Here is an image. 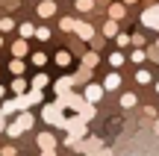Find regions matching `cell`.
<instances>
[{"instance_id":"obj_1","label":"cell","mask_w":159,"mask_h":156,"mask_svg":"<svg viewBox=\"0 0 159 156\" xmlns=\"http://www.w3.org/2000/svg\"><path fill=\"white\" fill-rule=\"evenodd\" d=\"M59 103H62L65 109H71V112H83L89 100L80 97V94H74V91H65V94H59Z\"/></svg>"},{"instance_id":"obj_2","label":"cell","mask_w":159,"mask_h":156,"mask_svg":"<svg viewBox=\"0 0 159 156\" xmlns=\"http://www.w3.org/2000/svg\"><path fill=\"white\" fill-rule=\"evenodd\" d=\"M62 109H65V106L59 103V100H56V103H50V106H44V121H47V124H59V127H65V121H68V118H62Z\"/></svg>"},{"instance_id":"obj_3","label":"cell","mask_w":159,"mask_h":156,"mask_svg":"<svg viewBox=\"0 0 159 156\" xmlns=\"http://www.w3.org/2000/svg\"><path fill=\"white\" fill-rule=\"evenodd\" d=\"M30 127H33V115H30L27 109H21V118L9 127V136H12V139H18V136H21L24 130H30Z\"/></svg>"},{"instance_id":"obj_4","label":"cell","mask_w":159,"mask_h":156,"mask_svg":"<svg viewBox=\"0 0 159 156\" xmlns=\"http://www.w3.org/2000/svg\"><path fill=\"white\" fill-rule=\"evenodd\" d=\"M65 130H68L71 136H77V139H83L85 136V118L77 112V118H71V121H65Z\"/></svg>"},{"instance_id":"obj_5","label":"cell","mask_w":159,"mask_h":156,"mask_svg":"<svg viewBox=\"0 0 159 156\" xmlns=\"http://www.w3.org/2000/svg\"><path fill=\"white\" fill-rule=\"evenodd\" d=\"M142 24L150 29H159V6H148V12H142Z\"/></svg>"},{"instance_id":"obj_6","label":"cell","mask_w":159,"mask_h":156,"mask_svg":"<svg viewBox=\"0 0 159 156\" xmlns=\"http://www.w3.org/2000/svg\"><path fill=\"white\" fill-rule=\"evenodd\" d=\"M103 91H106L103 86H97V82H89V86H85V100H89V103H97V100L103 97Z\"/></svg>"},{"instance_id":"obj_7","label":"cell","mask_w":159,"mask_h":156,"mask_svg":"<svg viewBox=\"0 0 159 156\" xmlns=\"http://www.w3.org/2000/svg\"><path fill=\"white\" fill-rule=\"evenodd\" d=\"M35 141H39V147H41V150H56V139H53V133H50V130L39 133V139H35Z\"/></svg>"},{"instance_id":"obj_8","label":"cell","mask_w":159,"mask_h":156,"mask_svg":"<svg viewBox=\"0 0 159 156\" xmlns=\"http://www.w3.org/2000/svg\"><path fill=\"white\" fill-rule=\"evenodd\" d=\"M74 33H77V35H80L83 41H91V35H94V27H91V24H83V21H77Z\"/></svg>"},{"instance_id":"obj_9","label":"cell","mask_w":159,"mask_h":156,"mask_svg":"<svg viewBox=\"0 0 159 156\" xmlns=\"http://www.w3.org/2000/svg\"><path fill=\"white\" fill-rule=\"evenodd\" d=\"M53 12H56V3H53V0H41V3H39V9H35V15H41V18H50Z\"/></svg>"},{"instance_id":"obj_10","label":"cell","mask_w":159,"mask_h":156,"mask_svg":"<svg viewBox=\"0 0 159 156\" xmlns=\"http://www.w3.org/2000/svg\"><path fill=\"white\" fill-rule=\"evenodd\" d=\"M118 86H121V74H118V71L106 74V80H103V88H106V91H115Z\"/></svg>"},{"instance_id":"obj_11","label":"cell","mask_w":159,"mask_h":156,"mask_svg":"<svg viewBox=\"0 0 159 156\" xmlns=\"http://www.w3.org/2000/svg\"><path fill=\"white\" fill-rule=\"evenodd\" d=\"M124 15H127V3H124V0H121V3H112V6H109V18L121 21Z\"/></svg>"},{"instance_id":"obj_12","label":"cell","mask_w":159,"mask_h":156,"mask_svg":"<svg viewBox=\"0 0 159 156\" xmlns=\"http://www.w3.org/2000/svg\"><path fill=\"white\" fill-rule=\"evenodd\" d=\"M80 150H85L89 156H97V150H100V141L97 139H89V141H83V145H77Z\"/></svg>"},{"instance_id":"obj_13","label":"cell","mask_w":159,"mask_h":156,"mask_svg":"<svg viewBox=\"0 0 159 156\" xmlns=\"http://www.w3.org/2000/svg\"><path fill=\"white\" fill-rule=\"evenodd\" d=\"M71 86H74V77H62V80H56V94H65V91H71Z\"/></svg>"},{"instance_id":"obj_14","label":"cell","mask_w":159,"mask_h":156,"mask_svg":"<svg viewBox=\"0 0 159 156\" xmlns=\"http://www.w3.org/2000/svg\"><path fill=\"white\" fill-rule=\"evenodd\" d=\"M12 53H15V56H27V53H30V47H27V41H24V38H18L15 41V44H12Z\"/></svg>"},{"instance_id":"obj_15","label":"cell","mask_w":159,"mask_h":156,"mask_svg":"<svg viewBox=\"0 0 159 156\" xmlns=\"http://www.w3.org/2000/svg\"><path fill=\"white\" fill-rule=\"evenodd\" d=\"M12 91H15V94H24V91H27V80H24V74H18L15 80H12Z\"/></svg>"},{"instance_id":"obj_16","label":"cell","mask_w":159,"mask_h":156,"mask_svg":"<svg viewBox=\"0 0 159 156\" xmlns=\"http://www.w3.org/2000/svg\"><path fill=\"white\" fill-rule=\"evenodd\" d=\"M47 82H50V77L41 71V74H35V77H33V82H30V86H33V88H44Z\"/></svg>"},{"instance_id":"obj_17","label":"cell","mask_w":159,"mask_h":156,"mask_svg":"<svg viewBox=\"0 0 159 156\" xmlns=\"http://www.w3.org/2000/svg\"><path fill=\"white\" fill-rule=\"evenodd\" d=\"M24 68H27V65H24V59L21 56H18V59H12V62H9V71H12V74H24Z\"/></svg>"},{"instance_id":"obj_18","label":"cell","mask_w":159,"mask_h":156,"mask_svg":"<svg viewBox=\"0 0 159 156\" xmlns=\"http://www.w3.org/2000/svg\"><path fill=\"white\" fill-rule=\"evenodd\" d=\"M53 62H56V65H62V68H68V62H71V53H68V50H59L56 56H53Z\"/></svg>"},{"instance_id":"obj_19","label":"cell","mask_w":159,"mask_h":156,"mask_svg":"<svg viewBox=\"0 0 159 156\" xmlns=\"http://www.w3.org/2000/svg\"><path fill=\"white\" fill-rule=\"evenodd\" d=\"M124 62H127V56H124V53H118V50H115L112 56H109V65H112V68H121Z\"/></svg>"},{"instance_id":"obj_20","label":"cell","mask_w":159,"mask_h":156,"mask_svg":"<svg viewBox=\"0 0 159 156\" xmlns=\"http://www.w3.org/2000/svg\"><path fill=\"white\" fill-rule=\"evenodd\" d=\"M83 65H85V68H94V65H97V53H94V50H89V53L83 56Z\"/></svg>"},{"instance_id":"obj_21","label":"cell","mask_w":159,"mask_h":156,"mask_svg":"<svg viewBox=\"0 0 159 156\" xmlns=\"http://www.w3.org/2000/svg\"><path fill=\"white\" fill-rule=\"evenodd\" d=\"M59 27H62L65 33H74V27H77V21H74V18H62V21H59Z\"/></svg>"},{"instance_id":"obj_22","label":"cell","mask_w":159,"mask_h":156,"mask_svg":"<svg viewBox=\"0 0 159 156\" xmlns=\"http://www.w3.org/2000/svg\"><path fill=\"white\" fill-rule=\"evenodd\" d=\"M103 35H118V24H115V18H109V24L103 27Z\"/></svg>"},{"instance_id":"obj_23","label":"cell","mask_w":159,"mask_h":156,"mask_svg":"<svg viewBox=\"0 0 159 156\" xmlns=\"http://www.w3.org/2000/svg\"><path fill=\"white\" fill-rule=\"evenodd\" d=\"M94 9V0H77V12H91Z\"/></svg>"},{"instance_id":"obj_24","label":"cell","mask_w":159,"mask_h":156,"mask_svg":"<svg viewBox=\"0 0 159 156\" xmlns=\"http://www.w3.org/2000/svg\"><path fill=\"white\" fill-rule=\"evenodd\" d=\"M121 106H124V109H133V106H136V94H124V97H121Z\"/></svg>"},{"instance_id":"obj_25","label":"cell","mask_w":159,"mask_h":156,"mask_svg":"<svg viewBox=\"0 0 159 156\" xmlns=\"http://www.w3.org/2000/svg\"><path fill=\"white\" fill-rule=\"evenodd\" d=\"M130 59H133V62H136V65H139V62H144V59H148V53H144V50H142V47H136V53H133V56H130Z\"/></svg>"},{"instance_id":"obj_26","label":"cell","mask_w":159,"mask_h":156,"mask_svg":"<svg viewBox=\"0 0 159 156\" xmlns=\"http://www.w3.org/2000/svg\"><path fill=\"white\" fill-rule=\"evenodd\" d=\"M27 100L30 103H41V88H33V91L27 94Z\"/></svg>"},{"instance_id":"obj_27","label":"cell","mask_w":159,"mask_h":156,"mask_svg":"<svg viewBox=\"0 0 159 156\" xmlns=\"http://www.w3.org/2000/svg\"><path fill=\"white\" fill-rule=\"evenodd\" d=\"M27 35H35V27H33V24H21V38H27Z\"/></svg>"},{"instance_id":"obj_28","label":"cell","mask_w":159,"mask_h":156,"mask_svg":"<svg viewBox=\"0 0 159 156\" xmlns=\"http://www.w3.org/2000/svg\"><path fill=\"white\" fill-rule=\"evenodd\" d=\"M148 59L159 65V44H156V47H148Z\"/></svg>"},{"instance_id":"obj_29","label":"cell","mask_w":159,"mask_h":156,"mask_svg":"<svg viewBox=\"0 0 159 156\" xmlns=\"http://www.w3.org/2000/svg\"><path fill=\"white\" fill-rule=\"evenodd\" d=\"M115 41H118L121 47H127V44H133V35H121L118 33V35H115Z\"/></svg>"},{"instance_id":"obj_30","label":"cell","mask_w":159,"mask_h":156,"mask_svg":"<svg viewBox=\"0 0 159 156\" xmlns=\"http://www.w3.org/2000/svg\"><path fill=\"white\" fill-rule=\"evenodd\" d=\"M44 62H47V56H44V53H33V65H39V68H44Z\"/></svg>"},{"instance_id":"obj_31","label":"cell","mask_w":159,"mask_h":156,"mask_svg":"<svg viewBox=\"0 0 159 156\" xmlns=\"http://www.w3.org/2000/svg\"><path fill=\"white\" fill-rule=\"evenodd\" d=\"M35 38H41V41H47V38H50V29H47V27H41V29H35Z\"/></svg>"},{"instance_id":"obj_32","label":"cell","mask_w":159,"mask_h":156,"mask_svg":"<svg viewBox=\"0 0 159 156\" xmlns=\"http://www.w3.org/2000/svg\"><path fill=\"white\" fill-rule=\"evenodd\" d=\"M12 27H15V21H12V18H3V21H0V29H3V33H9Z\"/></svg>"},{"instance_id":"obj_33","label":"cell","mask_w":159,"mask_h":156,"mask_svg":"<svg viewBox=\"0 0 159 156\" xmlns=\"http://www.w3.org/2000/svg\"><path fill=\"white\" fill-rule=\"evenodd\" d=\"M136 82H150V74L148 71H136Z\"/></svg>"},{"instance_id":"obj_34","label":"cell","mask_w":159,"mask_h":156,"mask_svg":"<svg viewBox=\"0 0 159 156\" xmlns=\"http://www.w3.org/2000/svg\"><path fill=\"white\" fill-rule=\"evenodd\" d=\"M15 153H18V150H15V147H12V145H9V147H3V150H0V156H15Z\"/></svg>"},{"instance_id":"obj_35","label":"cell","mask_w":159,"mask_h":156,"mask_svg":"<svg viewBox=\"0 0 159 156\" xmlns=\"http://www.w3.org/2000/svg\"><path fill=\"white\" fill-rule=\"evenodd\" d=\"M133 44H136V47H144V35H133Z\"/></svg>"},{"instance_id":"obj_36","label":"cell","mask_w":159,"mask_h":156,"mask_svg":"<svg viewBox=\"0 0 159 156\" xmlns=\"http://www.w3.org/2000/svg\"><path fill=\"white\" fill-rule=\"evenodd\" d=\"M97 156H112V150H109V147H100V150H97Z\"/></svg>"},{"instance_id":"obj_37","label":"cell","mask_w":159,"mask_h":156,"mask_svg":"<svg viewBox=\"0 0 159 156\" xmlns=\"http://www.w3.org/2000/svg\"><path fill=\"white\" fill-rule=\"evenodd\" d=\"M3 130H6V115L0 112V133H3Z\"/></svg>"},{"instance_id":"obj_38","label":"cell","mask_w":159,"mask_h":156,"mask_svg":"<svg viewBox=\"0 0 159 156\" xmlns=\"http://www.w3.org/2000/svg\"><path fill=\"white\" fill-rule=\"evenodd\" d=\"M39 156H56V150H41Z\"/></svg>"},{"instance_id":"obj_39","label":"cell","mask_w":159,"mask_h":156,"mask_svg":"<svg viewBox=\"0 0 159 156\" xmlns=\"http://www.w3.org/2000/svg\"><path fill=\"white\" fill-rule=\"evenodd\" d=\"M153 133H156V136H159V121H156V124H153Z\"/></svg>"},{"instance_id":"obj_40","label":"cell","mask_w":159,"mask_h":156,"mask_svg":"<svg viewBox=\"0 0 159 156\" xmlns=\"http://www.w3.org/2000/svg\"><path fill=\"white\" fill-rule=\"evenodd\" d=\"M3 94H6V88H3V86H0V100H3Z\"/></svg>"},{"instance_id":"obj_41","label":"cell","mask_w":159,"mask_h":156,"mask_svg":"<svg viewBox=\"0 0 159 156\" xmlns=\"http://www.w3.org/2000/svg\"><path fill=\"white\" fill-rule=\"evenodd\" d=\"M124 3H139V0H124Z\"/></svg>"},{"instance_id":"obj_42","label":"cell","mask_w":159,"mask_h":156,"mask_svg":"<svg viewBox=\"0 0 159 156\" xmlns=\"http://www.w3.org/2000/svg\"><path fill=\"white\" fill-rule=\"evenodd\" d=\"M0 47H3V35H0Z\"/></svg>"},{"instance_id":"obj_43","label":"cell","mask_w":159,"mask_h":156,"mask_svg":"<svg viewBox=\"0 0 159 156\" xmlns=\"http://www.w3.org/2000/svg\"><path fill=\"white\" fill-rule=\"evenodd\" d=\"M156 91H159V82H156Z\"/></svg>"},{"instance_id":"obj_44","label":"cell","mask_w":159,"mask_h":156,"mask_svg":"<svg viewBox=\"0 0 159 156\" xmlns=\"http://www.w3.org/2000/svg\"><path fill=\"white\" fill-rule=\"evenodd\" d=\"M156 44H159V41H156Z\"/></svg>"}]
</instances>
